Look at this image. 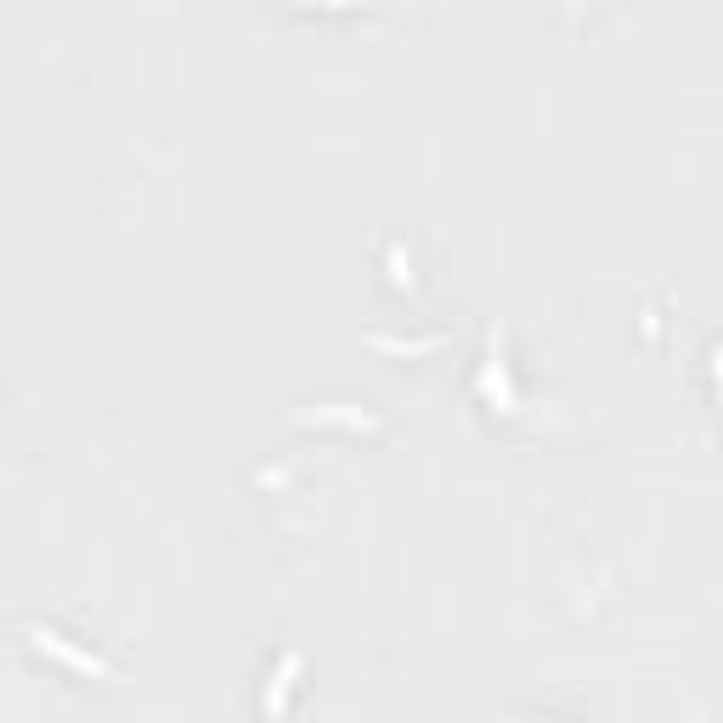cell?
Segmentation results:
<instances>
[{
    "instance_id": "cell-1",
    "label": "cell",
    "mask_w": 723,
    "mask_h": 723,
    "mask_svg": "<svg viewBox=\"0 0 723 723\" xmlns=\"http://www.w3.org/2000/svg\"><path fill=\"white\" fill-rule=\"evenodd\" d=\"M34 644H40V650H57V656H63V661H74V667H80V673L102 678V661L80 656V650H68V644H63V639H57V633H46V627H34Z\"/></svg>"
}]
</instances>
